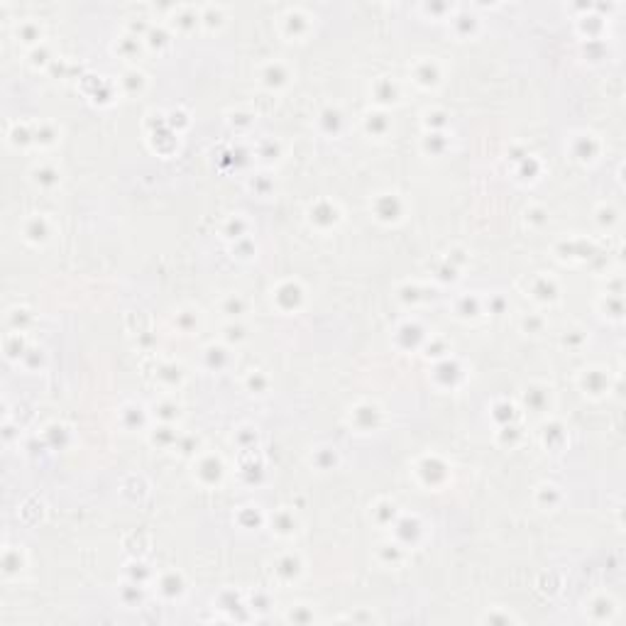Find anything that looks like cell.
<instances>
[{"mask_svg":"<svg viewBox=\"0 0 626 626\" xmlns=\"http://www.w3.org/2000/svg\"><path fill=\"white\" fill-rule=\"evenodd\" d=\"M284 621H289V624H313V621H318V616L316 609L311 604H294V607L287 609Z\"/></svg>","mask_w":626,"mask_h":626,"instance_id":"obj_6","label":"cell"},{"mask_svg":"<svg viewBox=\"0 0 626 626\" xmlns=\"http://www.w3.org/2000/svg\"><path fill=\"white\" fill-rule=\"evenodd\" d=\"M597 216H599V223L607 225V230H612L616 223H619V211H616L614 206H602L597 211Z\"/></svg>","mask_w":626,"mask_h":626,"instance_id":"obj_9","label":"cell"},{"mask_svg":"<svg viewBox=\"0 0 626 626\" xmlns=\"http://www.w3.org/2000/svg\"><path fill=\"white\" fill-rule=\"evenodd\" d=\"M142 590L144 587L140 585V582H127V585H122V590H120V599L122 602L127 604V609H133L135 604H140L142 602Z\"/></svg>","mask_w":626,"mask_h":626,"instance_id":"obj_7","label":"cell"},{"mask_svg":"<svg viewBox=\"0 0 626 626\" xmlns=\"http://www.w3.org/2000/svg\"><path fill=\"white\" fill-rule=\"evenodd\" d=\"M223 462H220V458H213V455H206V458L198 460V480H201L203 484H218L220 477H223Z\"/></svg>","mask_w":626,"mask_h":626,"instance_id":"obj_5","label":"cell"},{"mask_svg":"<svg viewBox=\"0 0 626 626\" xmlns=\"http://www.w3.org/2000/svg\"><path fill=\"white\" fill-rule=\"evenodd\" d=\"M619 602H616L609 592H597L592 595L585 604V619L592 624H614L619 619Z\"/></svg>","mask_w":626,"mask_h":626,"instance_id":"obj_1","label":"cell"},{"mask_svg":"<svg viewBox=\"0 0 626 626\" xmlns=\"http://www.w3.org/2000/svg\"><path fill=\"white\" fill-rule=\"evenodd\" d=\"M580 387L585 394H590V397H602L604 391H609V374L599 367L582 369Z\"/></svg>","mask_w":626,"mask_h":626,"instance_id":"obj_4","label":"cell"},{"mask_svg":"<svg viewBox=\"0 0 626 626\" xmlns=\"http://www.w3.org/2000/svg\"><path fill=\"white\" fill-rule=\"evenodd\" d=\"M480 621H482V624H512V621H519V619L512 614V612H504V609L494 607L492 612H487L484 616H480Z\"/></svg>","mask_w":626,"mask_h":626,"instance_id":"obj_8","label":"cell"},{"mask_svg":"<svg viewBox=\"0 0 626 626\" xmlns=\"http://www.w3.org/2000/svg\"><path fill=\"white\" fill-rule=\"evenodd\" d=\"M155 587H157V595L167 602H174V599H181L186 595V580L184 575L179 570H164L155 577Z\"/></svg>","mask_w":626,"mask_h":626,"instance_id":"obj_2","label":"cell"},{"mask_svg":"<svg viewBox=\"0 0 626 626\" xmlns=\"http://www.w3.org/2000/svg\"><path fill=\"white\" fill-rule=\"evenodd\" d=\"M225 311H228L230 316H235V318L240 316V311H242V309H240V299H237V296H235V299H230V306H228Z\"/></svg>","mask_w":626,"mask_h":626,"instance_id":"obj_10","label":"cell"},{"mask_svg":"<svg viewBox=\"0 0 626 626\" xmlns=\"http://www.w3.org/2000/svg\"><path fill=\"white\" fill-rule=\"evenodd\" d=\"M274 575L276 580L289 585V582H296L304 575V563H301L299 556L287 553V556H279V560L274 563Z\"/></svg>","mask_w":626,"mask_h":626,"instance_id":"obj_3","label":"cell"}]
</instances>
